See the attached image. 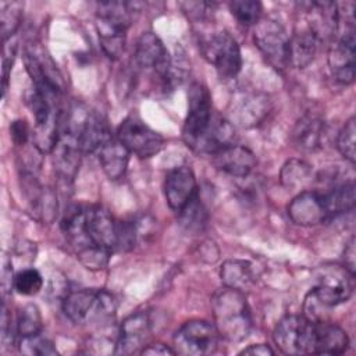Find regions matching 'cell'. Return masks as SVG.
I'll use <instances>...</instances> for the list:
<instances>
[{
    "instance_id": "obj_1",
    "label": "cell",
    "mask_w": 356,
    "mask_h": 356,
    "mask_svg": "<svg viewBox=\"0 0 356 356\" xmlns=\"http://www.w3.org/2000/svg\"><path fill=\"white\" fill-rule=\"evenodd\" d=\"M211 306L220 337L229 342H241L249 335L252 316L243 292L225 286L214 293Z\"/></svg>"
},
{
    "instance_id": "obj_2",
    "label": "cell",
    "mask_w": 356,
    "mask_h": 356,
    "mask_svg": "<svg viewBox=\"0 0 356 356\" xmlns=\"http://www.w3.org/2000/svg\"><path fill=\"white\" fill-rule=\"evenodd\" d=\"M65 316L75 324L106 325L117 310L115 298L103 289H76L70 291L63 300Z\"/></svg>"
},
{
    "instance_id": "obj_3",
    "label": "cell",
    "mask_w": 356,
    "mask_h": 356,
    "mask_svg": "<svg viewBox=\"0 0 356 356\" xmlns=\"http://www.w3.org/2000/svg\"><path fill=\"white\" fill-rule=\"evenodd\" d=\"M316 323L305 316L284 317L274 330V342L285 355L314 353Z\"/></svg>"
},
{
    "instance_id": "obj_4",
    "label": "cell",
    "mask_w": 356,
    "mask_h": 356,
    "mask_svg": "<svg viewBox=\"0 0 356 356\" xmlns=\"http://www.w3.org/2000/svg\"><path fill=\"white\" fill-rule=\"evenodd\" d=\"M202 53L222 79L235 78L241 71V49L228 31H218L204 39L202 42Z\"/></svg>"
},
{
    "instance_id": "obj_5",
    "label": "cell",
    "mask_w": 356,
    "mask_h": 356,
    "mask_svg": "<svg viewBox=\"0 0 356 356\" xmlns=\"http://www.w3.org/2000/svg\"><path fill=\"white\" fill-rule=\"evenodd\" d=\"M220 334L206 320L186 321L174 335V352L184 356H204L217 350Z\"/></svg>"
},
{
    "instance_id": "obj_6",
    "label": "cell",
    "mask_w": 356,
    "mask_h": 356,
    "mask_svg": "<svg viewBox=\"0 0 356 356\" xmlns=\"http://www.w3.org/2000/svg\"><path fill=\"white\" fill-rule=\"evenodd\" d=\"M253 40L275 70H284L289 65V36L284 26L271 18L260 19L254 25Z\"/></svg>"
},
{
    "instance_id": "obj_7",
    "label": "cell",
    "mask_w": 356,
    "mask_h": 356,
    "mask_svg": "<svg viewBox=\"0 0 356 356\" xmlns=\"http://www.w3.org/2000/svg\"><path fill=\"white\" fill-rule=\"evenodd\" d=\"M211 118V96L204 85L193 82L188 92V114L182 128V139L188 147L193 150L207 129Z\"/></svg>"
},
{
    "instance_id": "obj_8",
    "label": "cell",
    "mask_w": 356,
    "mask_h": 356,
    "mask_svg": "<svg viewBox=\"0 0 356 356\" xmlns=\"http://www.w3.org/2000/svg\"><path fill=\"white\" fill-rule=\"evenodd\" d=\"M117 139L140 159H149L156 156L164 146V138L152 129L135 114L122 120L117 129Z\"/></svg>"
},
{
    "instance_id": "obj_9",
    "label": "cell",
    "mask_w": 356,
    "mask_h": 356,
    "mask_svg": "<svg viewBox=\"0 0 356 356\" xmlns=\"http://www.w3.org/2000/svg\"><path fill=\"white\" fill-rule=\"evenodd\" d=\"M353 277L345 267H323L317 284L309 291V295L328 310L350 298Z\"/></svg>"
},
{
    "instance_id": "obj_10",
    "label": "cell",
    "mask_w": 356,
    "mask_h": 356,
    "mask_svg": "<svg viewBox=\"0 0 356 356\" xmlns=\"http://www.w3.org/2000/svg\"><path fill=\"white\" fill-rule=\"evenodd\" d=\"M135 61L140 68L156 72L168 86L172 60L163 40L156 33L145 32L139 36L135 46Z\"/></svg>"
},
{
    "instance_id": "obj_11",
    "label": "cell",
    "mask_w": 356,
    "mask_h": 356,
    "mask_svg": "<svg viewBox=\"0 0 356 356\" xmlns=\"http://www.w3.org/2000/svg\"><path fill=\"white\" fill-rule=\"evenodd\" d=\"M22 189L29 204L32 216L43 224H50L57 217V197L56 193L46 186H42L31 171H24Z\"/></svg>"
},
{
    "instance_id": "obj_12",
    "label": "cell",
    "mask_w": 356,
    "mask_h": 356,
    "mask_svg": "<svg viewBox=\"0 0 356 356\" xmlns=\"http://www.w3.org/2000/svg\"><path fill=\"white\" fill-rule=\"evenodd\" d=\"M65 129L75 135L83 153L97 152L113 138L106 118L96 111H86L79 122H71Z\"/></svg>"
},
{
    "instance_id": "obj_13",
    "label": "cell",
    "mask_w": 356,
    "mask_h": 356,
    "mask_svg": "<svg viewBox=\"0 0 356 356\" xmlns=\"http://www.w3.org/2000/svg\"><path fill=\"white\" fill-rule=\"evenodd\" d=\"M152 332V320L149 313L138 312L127 317L118 332L115 342V355L140 353Z\"/></svg>"
},
{
    "instance_id": "obj_14",
    "label": "cell",
    "mask_w": 356,
    "mask_h": 356,
    "mask_svg": "<svg viewBox=\"0 0 356 356\" xmlns=\"http://www.w3.org/2000/svg\"><path fill=\"white\" fill-rule=\"evenodd\" d=\"M355 35L335 38L328 50V67L332 76L343 83L349 85L355 81V54H356Z\"/></svg>"
},
{
    "instance_id": "obj_15",
    "label": "cell",
    "mask_w": 356,
    "mask_h": 356,
    "mask_svg": "<svg viewBox=\"0 0 356 356\" xmlns=\"http://www.w3.org/2000/svg\"><path fill=\"white\" fill-rule=\"evenodd\" d=\"M196 193V178L191 167L177 165L167 172L164 195L168 206L174 211H179Z\"/></svg>"
},
{
    "instance_id": "obj_16",
    "label": "cell",
    "mask_w": 356,
    "mask_h": 356,
    "mask_svg": "<svg viewBox=\"0 0 356 356\" xmlns=\"http://www.w3.org/2000/svg\"><path fill=\"white\" fill-rule=\"evenodd\" d=\"M289 218L303 227H313L328 221L324 200L318 191H303L288 206Z\"/></svg>"
},
{
    "instance_id": "obj_17",
    "label": "cell",
    "mask_w": 356,
    "mask_h": 356,
    "mask_svg": "<svg viewBox=\"0 0 356 356\" xmlns=\"http://www.w3.org/2000/svg\"><path fill=\"white\" fill-rule=\"evenodd\" d=\"M51 153L56 175L61 182H71L75 178L81 161V154L83 153L75 135L67 129L61 132Z\"/></svg>"
},
{
    "instance_id": "obj_18",
    "label": "cell",
    "mask_w": 356,
    "mask_h": 356,
    "mask_svg": "<svg viewBox=\"0 0 356 356\" xmlns=\"http://www.w3.org/2000/svg\"><path fill=\"white\" fill-rule=\"evenodd\" d=\"M211 156L214 165L231 177L245 178L256 167V157L253 152L241 145L232 143Z\"/></svg>"
},
{
    "instance_id": "obj_19",
    "label": "cell",
    "mask_w": 356,
    "mask_h": 356,
    "mask_svg": "<svg viewBox=\"0 0 356 356\" xmlns=\"http://www.w3.org/2000/svg\"><path fill=\"white\" fill-rule=\"evenodd\" d=\"M306 6V26L314 33L318 42L335 38L337 3L312 1Z\"/></svg>"
},
{
    "instance_id": "obj_20",
    "label": "cell",
    "mask_w": 356,
    "mask_h": 356,
    "mask_svg": "<svg viewBox=\"0 0 356 356\" xmlns=\"http://www.w3.org/2000/svg\"><path fill=\"white\" fill-rule=\"evenodd\" d=\"M324 136V120L316 111H309L300 117L293 128L292 138L298 147L303 150H316L321 146Z\"/></svg>"
},
{
    "instance_id": "obj_21",
    "label": "cell",
    "mask_w": 356,
    "mask_h": 356,
    "mask_svg": "<svg viewBox=\"0 0 356 356\" xmlns=\"http://www.w3.org/2000/svg\"><path fill=\"white\" fill-rule=\"evenodd\" d=\"M97 152L100 165L110 179H118L125 174L129 150L117 138H110Z\"/></svg>"
},
{
    "instance_id": "obj_22",
    "label": "cell",
    "mask_w": 356,
    "mask_h": 356,
    "mask_svg": "<svg viewBox=\"0 0 356 356\" xmlns=\"http://www.w3.org/2000/svg\"><path fill=\"white\" fill-rule=\"evenodd\" d=\"M349 339L346 332L328 321L316 323L314 353L317 355H341L348 349Z\"/></svg>"
},
{
    "instance_id": "obj_23",
    "label": "cell",
    "mask_w": 356,
    "mask_h": 356,
    "mask_svg": "<svg viewBox=\"0 0 356 356\" xmlns=\"http://www.w3.org/2000/svg\"><path fill=\"white\" fill-rule=\"evenodd\" d=\"M318 43V39L306 25L296 29L293 36L289 38V65L306 68L314 60Z\"/></svg>"
},
{
    "instance_id": "obj_24",
    "label": "cell",
    "mask_w": 356,
    "mask_h": 356,
    "mask_svg": "<svg viewBox=\"0 0 356 356\" xmlns=\"http://www.w3.org/2000/svg\"><path fill=\"white\" fill-rule=\"evenodd\" d=\"M220 277L227 288H232L241 292L250 289L256 281L252 263L239 259H231L224 261L220 270Z\"/></svg>"
},
{
    "instance_id": "obj_25",
    "label": "cell",
    "mask_w": 356,
    "mask_h": 356,
    "mask_svg": "<svg viewBox=\"0 0 356 356\" xmlns=\"http://www.w3.org/2000/svg\"><path fill=\"white\" fill-rule=\"evenodd\" d=\"M328 220L352 211L356 203L355 184L353 181L337 184L325 192H321Z\"/></svg>"
},
{
    "instance_id": "obj_26",
    "label": "cell",
    "mask_w": 356,
    "mask_h": 356,
    "mask_svg": "<svg viewBox=\"0 0 356 356\" xmlns=\"http://www.w3.org/2000/svg\"><path fill=\"white\" fill-rule=\"evenodd\" d=\"M268 113V99L261 95H248L236 104L232 115L242 127H254Z\"/></svg>"
},
{
    "instance_id": "obj_27",
    "label": "cell",
    "mask_w": 356,
    "mask_h": 356,
    "mask_svg": "<svg viewBox=\"0 0 356 356\" xmlns=\"http://www.w3.org/2000/svg\"><path fill=\"white\" fill-rule=\"evenodd\" d=\"M96 29L100 46L106 56L110 58H118L124 51L127 31L102 18H96Z\"/></svg>"
},
{
    "instance_id": "obj_28",
    "label": "cell",
    "mask_w": 356,
    "mask_h": 356,
    "mask_svg": "<svg viewBox=\"0 0 356 356\" xmlns=\"http://www.w3.org/2000/svg\"><path fill=\"white\" fill-rule=\"evenodd\" d=\"M135 4L127 1H102L97 4L96 18L108 21L122 29H128L135 19Z\"/></svg>"
},
{
    "instance_id": "obj_29",
    "label": "cell",
    "mask_w": 356,
    "mask_h": 356,
    "mask_svg": "<svg viewBox=\"0 0 356 356\" xmlns=\"http://www.w3.org/2000/svg\"><path fill=\"white\" fill-rule=\"evenodd\" d=\"M280 177L288 189H303L313 178V170L306 161L291 159L282 165Z\"/></svg>"
},
{
    "instance_id": "obj_30",
    "label": "cell",
    "mask_w": 356,
    "mask_h": 356,
    "mask_svg": "<svg viewBox=\"0 0 356 356\" xmlns=\"http://www.w3.org/2000/svg\"><path fill=\"white\" fill-rule=\"evenodd\" d=\"M179 222L188 232L203 231L207 224V210L200 202L197 193L178 211Z\"/></svg>"
},
{
    "instance_id": "obj_31",
    "label": "cell",
    "mask_w": 356,
    "mask_h": 356,
    "mask_svg": "<svg viewBox=\"0 0 356 356\" xmlns=\"http://www.w3.org/2000/svg\"><path fill=\"white\" fill-rule=\"evenodd\" d=\"M24 4L21 1H1L0 3V25L3 42L11 39L22 21Z\"/></svg>"
},
{
    "instance_id": "obj_32",
    "label": "cell",
    "mask_w": 356,
    "mask_h": 356,
    "mask_svg": "<svg viewBox=\"0 0 356 356\" xmlns=\"http://www.w3.org/2000/svg\"><path fill=\"white\" fill-rule=\"evenodd\" d=\"M42 331V314L36 305L28 303L19 309L17 316V334L19 337L36 335Z\"/></svg>"
},
{
    "instance_id": "obj_33",
    "label": "cell",
    "mask_w": 356,
    "mask_h": 356,
    "mask_svg": "<svg viewBox=\"0 0 356 356\" xmlns=\"http://www.w3.org/2000/svg\"><path fill=\"white\" fill-rule=\"evenodd\" d=\"M232 15L241 25L250 26L256 25L261 19L263 6L260 1L254 0H234L229 4Z\"/></svg>"
},
{
    "instance_id": "obj_34",
    "label": "cell",
    "mask_w": 356,
    "mask_h": 356,
    "mask_svg": "<svg viewBox=\"0 0 356 356\" xmlns=\"http://www.w3.org/2000/svg\"><path fill=\"white\" fill-rule=\"evenodd\" d=\"M43 285V278L36 268H22L14 275L13 288L25 296L36 295Z\"/></svg>"
},
{
    "instance_id": "obj_35",
    "label": "cell",
    "mask_w": 356,
    "mask_h": 356,
    "mask_svg": "<svg viewBox=\"0 0 356 356\" xmlns=\"http://www.w3.org/2000/svg\"><path fill=\"white\" fill-rule=\"evenodd\" d=\"M19 352L29 356H47V355H57V349L53 342L39 334L21 337L18 342Z\"/></svg>"
},
{
    "instance_id": "obj_36",
    "label": "cell",
    "mask_w": 356,
    "mask_h": 356,
    "mask_svg": "<svg viewBox=\"0 0 356 356\" xmlns=\"http://www.w3.org/2000/svg\"><path fill=\"white\" fill-rule=\"evenodd\" d=\"M337 147L339 153L352 164L355 163L356 157V125H355V117H350L343 128L341 129L337 140Z\"/></svg>"
},
{
    "instance_id": "obj_37",
    "label": "cell",
    "mask_w": 356,
    "mask_h": 356,
    "mask_svg": "<svg viewBox=\"0 0 356 356\" xmlns=\"http://www.w3.org/2000/svg\"><path fill=\"white\" fill-rule=\"evenodd\" d=\"M111 250L106 249V248H100V246H90L86 248L81 252L76 253V257L79 259V261L88 268V270H103L110 260L111 256Z\"/></svg>"
},
{
    "instance_id": "obj_38",
    "label": "cell",
    "mask_w": 356,
    "mask_h": 356,
    "mask_svg": "<svg viewBox=\"0 0 356 356\" xmlns=\"http://www.w3.org/2000/svg\"><path fill=\"white\" fill-rule=\"evenodd\" d=\"M17 54V42L11 39L3 42V95H6L7 85H8V76L10 71L13 68L14 60Z\"/></svg>"
},
{
    "instance_id": "obj_39",
    "label": "cell",
    "mask_w": 356,
    "mask_h": 356,
    "mask_svg": "<svg viewBox=\"0 0 356 356\" xmlns=\"http://www.w3.org/2000/svg\"><path fill=\"white\" fill-rule=\"evenodd\" d=\"M10 135H11L13 142L17 146H25L28 143L29 138H32L28 122L25 120L13 121L11 125H10Z\"/></svg>"
},
{
    "instance_id": "obj_40",
    "label": "cell",
    "mask_w": 356,
    "mask_h": 356,
    "mask_svg": "<svg viewBox=\"0 0 356 356\" xmlns=\"http://www.w3.org/2000/svg\"><path fill=\"white\" fill-rule=\"evenodd\" d=\"M181 6L184 7L185 13H188L192 18L202 19V18L207 17L210 14V11H213V7L216 4L206 3V1H197V3H182Z\"/></svg>"
},
{
    "instance_id": "obj_41",
    "label": "cell",
    "mask_w": 356,
    "mask_h": 356,
    "mask_svg": "<svg viewBox=\"0 0 356 356\" xmlns=\"http://www.w3.org/2000/svg\"><path fill=\"white\" fill-rule=\"evenodd\" d=\"M343 263H345V268L352 275H355V238L353 236L349 239V242L345 246Z\"/></svg>"
},
{
    "instance_id": "obj_42",
    "label": "cell",
    "mask_w": 356,
    "mask_h": 356,
    "mask_svg": "<svg viewBox=\"0 0 356 356\" xmlns=\"http://www.w3.org/2000/svg\"><path fill=\"white\" fill-rule=\"evenodd\" d=\"M140 355H150V356H167V355H175L174 349L168 348L163 343H153L147 345L140 350Z\"/></svg>"
},
{
    "instance_id": "obj_43",
    "label": "cell",
    "mask_w": 356,
    "mask_h": 356,
    "mask_svg": "<svg viewBox=\"0 0 356 356\" xmlns=\"http://www.w3.org/2000/svg\"><path fill=\"white\" fill-rule=\"evenodd\" d=\"M239 355H250V356H268V355H274V350L264 345V343H257V345H250L248 348H245L243 350L239 352Z\"/></svg>"
}]
</instances>
